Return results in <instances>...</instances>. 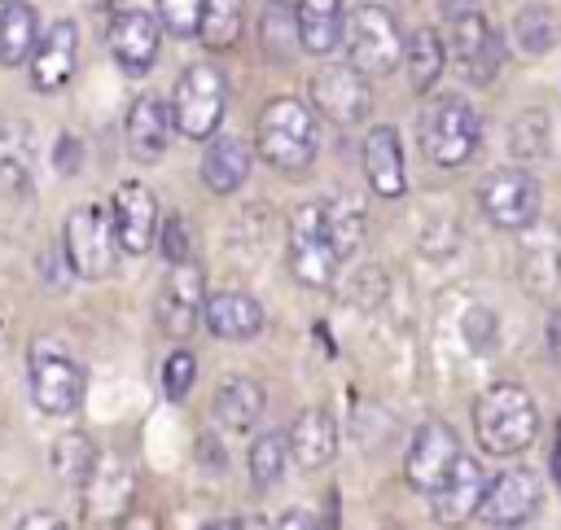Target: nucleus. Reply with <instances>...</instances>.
Returning a JSON list of instances; mask_svg holds the SVG:
<instances>
[{
    "label": "nucleus",
    "instance_id": "f257e3e1",
    "mask_svg": "<svg viewBox=\"0 0 561 530\" xmlns=\"http://www.w3.org/2000/svg\"><path fill=\"white\" fill-rule=\"evenodd\" d=\"M473 434L486 456H517L539 434V407L517 381L486 385L473 403Z\"/></svg>",
    "mask_w": 561,
    "mask_h": 530
},
{
    "label": "nucleus",
    "instance_id": "f03ea898",
    "mask_svg": "<svg viewBox=\"0 0 561 530\" xmlns=\"http://www.w3.org/2000/svg\"><path fill=\"white\" fill-rule=\"evenodd\" d=\"M342 258H346V250L337 241L329 197L298 206V215L289 219V272H294V280L307 289H329Z\"/></svg>",
    "mask_w": 561,
    "mask_h": 530
},
{
    "label": "nucleus",
    "instance_id": "7ed1b4c3",
    "mask_svg": "<svg viewBox=\"0 0 561 530\" xmlns=\"http://www.w3.org/2000/svg\"><path fill=\"white\" fill-rule=\"evenodd\" d=\"M320 149V123L316 110L298 96H276L259 114V153L276 171H302L311 166Z\"/></svg>",
    "mask_w": 561,
    "mask_h": 530
},
{
    "label": "nucleus",
    "instance_id": "20e7f679",
    "mask_svg": "<svg viewBox=\"0 0 561 530\" xmlns=\"http://www.w3.org/2000/svg\"><path fill=\"white\" fill-rule=\"evenodd\" d=\"M224 110H228V79L219 66L193 61L188 70H180L171 88V118L184 140H210L224 123Z\"/></svg>",
    "mask_w": 561,
    "mask_h": 530
},
{
    "label": "nucleus",
    "instance_id": "39448f33",
    "mask_svg": "<svg viewBox=\"0 0 561 530\" xmlns=\"http://www.w3.org/2000/svg\"><path fill=\"white\" fill-rule=\"evenodd\" d=\"M482 140V118L465 96H434L430 110L421 114V149L438 171H456L473 158Z\"/></svg>",
    "mask_w": 561,
    "mask_h": 530
},
{
    "label": "nucleus",
    "instance_id": "423d86ee",
    "mask_svg": "<svg viewBox=\"0 0 561 530\" xmlns=\"http://www.w3.org/2000/svg\"><path fill=\"white\" fill-rule=\"evenodd\" d=\"M61 250H66V263L75 276L83 280H105L114 276L118 267V228H114V210L105 206H75L66 215V228H61Z\"/></svg>",
    "mask_w": 561,
    "mask_h": 530
},
{
    "label": "nucleus",
    "instance_id": "0eeeda50",
    "mask_svg": "<svg viewBox=\"0 0 561 530\" xmlns=\"http://www.w3.org/2000/svg\"><path fill=\"white\" fill-rule=\"evenodd\" d=\"M31 399L44 416H75L83 403V368L57 337H35L26 355Z\"/></svg>",
    "mask_w": 561,
    "mask_h": 530
},
{
    "label": "nucleus",
    "instance_id": "6e6552de",
    "mask_svg": "<svg viewBox=\"0 0 561 530\" xmlns=\"http://www.w3.org/2000/svg\"><path fill=\"white\" fill-rule=\"evenodd\" d=\"M346 57L373 79V74H394L403 61V31L394 22V13L386 4H355L346 13V31H342Z\"/></svg>",
    "mask_w": 561,
    "mask_h": 530
},
{
    "label": "nucleus",
    "instance_id": "1a4fd4ad",
    "mask_svg": "<svg viewBox=\"0 0 561 530\" xmlns=\"http://www.w3.org/2000/svg\"><path fill=\"white\" fill-rule=\"evenodd\" d=\"M307 96H311V110L320 118H329L333 127H359L368 118V105H373L368 74L355 61H324L311 74Z\"/></svg>",
    "mask_w": 561,
    "mask_h": 530
},
{
    "label": "nucleus",
    "instance_id": "9d476101",
    "mask_svg": "<svg viewBox=\"0 0 561 530\" xmlns=\"http://www.w3.org/2000/svg\"><path fill=\"white\" fill-rule=\"evenodd\" d=\"M482 215L504 232H526L539 219V184L526 166H500L478 184Z\"/></svg>",
    "mask_w": 561,
    "mask_h": 530
},
{
    "label": "nucleus",
    "instance_id": "9b49d317",
    "mask_svg": "<svg viewBox=\"0 0 561 530\" xmlns=\"http://www.w3.org/2000/svg\"><path fill=\"white\" fill-rule=\"evenodd\" d=\"M460 456H465V451H460L456 429H451L447 420H425V425L412 434L403 477H408V486H412V491L430 495V491H438V482L456 469V460H460Z\"/></svg>",
    "mask_w": 561,
    "mask_h": 530
},
{
    "label": "nucleus",
    "instance_id": "f8f14e48",
    "mask_svg": "<svg viewBox=\"0 0 561 530\" xmlns=\"http://www.w3.org/2000/svg\"><path fill=\"white\" fill-rule=\"evenodd\" d=\"M539 504H543V482H539V473L517 464V469H504L500 477H491L486 499H482V508H478V521H482V526H495V530H504V526H526V521L539 512Z\"/></svg>",
    "mask_w": 561,
    "mask_h": 530
},
{
    "label": "nucleus",
    "instance_id": "ddd939ff",
    "mask_svg": "<svg viewBox=\"0 0 561 530\" xmlns=\"http://www.w3.org/2000/svg\"><path fill=\"white\" fill-rule=\"evenodd\" d=\"M451 53L473 83H491L504 66V39L478 9L451 18Z\"/></svg>",
    "mask_w": 561,
    "mask_h": 530
},
{
    "label": "nucleus",
    "instance_id": "4468645a",
    "mask_svg": "<svg viewBox=\"0 0 561 530\" xmlns=\"http://www.w3.org/2000/svg\"><path fill=\"white\" fill-rule=\"evenodd\" d=\"M162 18L145 13V9H123L110 22V53L118 61L123 74H149L162 48Z\"/></svg>",
    "mask_w": 561,
    "mask_h": 530
},
{
    "label": "nucleus",
    "instance_id": "2eb2a0df",
    "mask_svg": "<svg viewBox=\"0 0 561 530\" xmlns=\"http://www.w3.org/2000/svg\"><path fill=\"white\" fill-rule=\"evenodd\" d=\"M486 473L473 456H460L456 469L438 482V491H430V508H434V521L438 526H465L478 517L482 499H486Z\"/></svg>",
    "mask_w": 561,
    "mask_h": 530
},
{
    "label": "nucleus",
    "instance_id": "dca6fc26",
    "mask_svg": "<svg viewBox=\"0 0 561 530\" xmlns=\"http://www.w3.org/2000/svg\"><path fill=\"white\" fill-rule=\"evenodd\" d=\"M75 61H79V26L70 18H57L53 26L39 31V44L31 53V83L39 92H61L75 74Z\"/></svg>",
    "mask_w": 561,
    "mask_h": 530
},
{
    "label": "nucleus",
    "instance_id": "f3484780",
    "mask_svg": "<svg viewBox=\"0 0 561 530\" xmlns=\"http://www.w3.org/2000/svg\"><path fill=\"white\" fill-rule=\"evenodd\" d=\"M206 311V285H202V272L184 258V263H171V276L158 293V324L171 333V337H188L197 329Z\"/></svg>",
    "mask_w": 561,
    "mask_h": 530
},
{
    "label": "nucleus",
    "instance_id": "a211bd4d",
    "mask_svg": "<svg viewBox=\"0 0 561 530\" xmlns=\"http://www.w3.org/2000/svg\"><path fill=\"white\" fill-rule=\"evenodd\" d=\"M114 228H118V245L123 254H145L158 237V201L149 193V184L140 180H123L114 188Z\"/></svg>",
    "mask_w": 561,
    "mask_h": 530
},
{
    "label": "nucleus",
    "instance_id": "6ab92c4d",
    "mask_svg": "<svg viewBox=\"0 0 561 530\" xmlns=\"http://www.w3.org/2000/svg\"><path fill=\"white\" fill-rule=\"evenodd\" d=\"M517 280L530 298H548L561 285V228L557 223H543V228L530 223V232L522 241Z\"/></svg>",
    "mask_w": 561,
    "mask_h": 530
},
{
    "label": "nucleus",
    "instance_id": "aec40b11",
    "mask_svg": "<svg viewBox=\"0 0 561 530\" xmlns=\"http://www.w3.org/2000/svg\"><path fill=\"white\" fill-rule=\"evenodd\" d=\"M206 329L219 337V342H250L263 333V307L254 293L245 289H219V293H206V311H202Z\"/></svg>",
    "mask_w": 561,
    "mask_h": 530
},
{
    "label": "nucleus",
    "instance_id": "412c9836",
    "mask_svg": "<svg viewBox=\"0 0 561 530\" xmlns=\"http://www.w3.org/2000/svg\"><path fill=\"white\" fill-rule=\"evenodd\" d=\"M359 158H364V175H368V184H373L377 197H403V188H408L403 145H399V131L390 123L368 127Z\"/></svg>",
    "mask_w": 561,
    "mask_h": 530
},
{
    "label": "nucleus",
    "instance_id": "4be33fe9",
    "mask_svg": "<svg viewBox=\"0 0 561 530\" xmlns=\"http://www.w3.org/2000/svg\"><path fill=\"white\" fill-rule=\"evenodd\" d=\"M171 131H175L171 101H162L153 92H145V96L131 101V110H127V145H131V153L140 162H158L167 153Z\"/></svg>",
    "mask_w": 561,
    "mask_h": 530
},
{
    "label": "nucleus",
    "instance_id": "5701e85b",
    "mask_svg": "<svg viewBox=\"0 0 561 530\" xmlns=\"http://www.w3.org/2000/svg\"><path fill=\"white\" fill-rule=\"evenodd\" d=\"M263 407H267V394L254 377L245 372H232L215 385V399H210V412L224 429H254L263 420Z\"/></svg>",
    "mask_w": 561,
    "mask_h": 530
},
{
    "label": "nucleus",
    "instance_id": "b1692460",
    "mask_svg": "<svg viewBox=\"0 0 561 530\" xmlns=\"http://www.w3.org/2000/svg\"><path fill=\"white\" fill-rule=\"evenodd\" d=\"M245 175H250V149H245V140L232 136V131H215L210 145H206V153H202V180H206V188L219 193V197H228V193H237L245 184Z\"/></svg>",
    "mask_w": 561,
    "mask_h": 530
},
{
    "label": "nucleus",
    "instance_id": "393cba45",
    "mask_svg": "<svg viewBox=\"0 0 561 530\" xmlns=\"http://www.w3.org/2000/svg\"><path fill=\"white\" fill-rule=\"evenodd\" d=\"M289 456L302 469H324L337 456V425L324 407H307L289 425Z\"/></svg>",
    "mask_w": 561,
    "mask_h": 530
},
{
    "label": "nucleus",
    "instance_id": "a878e982",
    "mask_svg": "<svg viewBox=\"0 0 561 530\" xmlns=\"http://www.w3.org/2000/svg\"><path fill=\"white\" fill-rule=\"evenodd\" d=\"M294 31H298V44L316 57L333 53L342 44V31H346V13H342V0H298L294 4Z\"/></svg>",
    "mask_w": 561,
    "mask_h": 530
},
{
    "label": "nucleus",
    "instance_id": "bb28decb",
    "mask_svg": "<svg viewBox=\"0 0 561 530\" xmlns=\"http://www.w3.org/2000/svg\"><path fill=\"white\" fill-rule=\"evenodd\" d=\"M403 66H408V79H412V92H434L438 88V74L447 70V44L434 26H416L403 44Z\"/></svg>",
    "mask_w": 561,
    "mask_h": 530
},
{
    "label": "nucleus",
    "instance_id": "cd10ccee",
    "mask_svg": "<svg viewBox=\"0 0 561 530\" xmlns=\"http://www.w3.org/2000/svg\"><path fill=\"white\" fill-rule=\"evenodd\" d=\"M35 171V136L26 123H0V193H26Z\"/></svg>",
    "mask_w": 561,
    "mask_h": 530
},
{
    "label": "nucleus",
    "instance_id": "c85d7f7f",
    "mask_svg": "<svg viewBox=\"0 0 561 530\" xmlns=\"http://www.w3.org/2000/svg\"><path fill=\"white\" fill-rule=\"evenodd\" d=\"M39 44V18L26 0H4L0 9V66H26Z\"/></svg>",
    "mask_w": 561,
    "mask_h": 530
},
{
    "label": "nucleus",
    "instance_id": "c756f323",
    "mask_svg": "<svg viewBox=\"0 0 561 530\" xmlns=\"http://www.w3.org/2000/svg\"><path fill=\"white\" fill-rule=\"evenodd\" d=\"M241 26H245V0H206L197 39H202L210 53H224V48L237 44Z\"/></svg>",
    "mask_w": 561,
    "mask_h": 530
},
{
    "label": "nucleus",
    "instance_id": "7c9ffc66",
    "mask_svg": "<svg viewBox=\"0 0 561 530\" xmlns=\"http://www.w3.org/2000/svg\"><path fill=\"white\" fill-rule=\"evenodd\" d=\"M48 464H53V473H57L61 482H70V486H88V477H92V464H96L92 438H88V434H66V438L53 447Z\"/></svg>",
    "mask_w": 561,
    "mask_h": 530
},
{
    "label": "nucleus",
    "instance_id": "2f4dec72",
    "mask_svg": "<svg viewBox=\"0 0 561 530\" xmlns=\"http://www.w3.org/2000/svg\"><path fill=\"white\" fill-rule=\"evenodd\" d=\"M285 460H289V434H259L254 447H250V477L254 486H276L280 473H285Z\"/></svg>",
    "mask_w": 561,
    "mask_h": 530
},
{
    "label": "nucleus",
    "instance_id": "473e14b6",
    "mask_svg": "<svg viewBox=\"0 0 561 530\" xmlns=\"http://www.w3.org/2000/svg\"><path fill=\"white\" fill-rule=\"evenodd\" d=\"M513 39L522 44V53H548L552 44H557V22H552V13H543L539 4H530V9H522L517 18H513Z\"/></svg>",
    "mask_w": 561,
    "mask_h": 530
},
{
    "label": "nucleus",
    "instance_id": "72a5a7b5",
    "mask_svg": "<svg viewBox=\"0 0 561 530\" xmlns=\"http://www.w3.org/2000/svg\"><path fill=\"white\" fill-rule=\"evenodd\" d=\"M202 9H206V0H158L162 26H167L171 35H184V39L202 31Z\"/></svg>",
    "mask_w": 561,
    "mask_h": 530
},
{
    "label": "nucleus",
    "instance_id": "f704fd0d",
    "mask_svg": "<svg viewBox=\"0 0 561 530\" xmlns=\"http://www.w3.org/2000/svg\"><path fill=\"white\" fill-rule=\"evenodd\" d=\"M193 377H197V359L188 350H171L167 364H162V390H167V399H184L193 390Z\"/></svg>",
    "mask_w": 561,
    "mask_h": 530
},
{
    "label": "nucleus",
    "instance_id": "c9c22d12",
    "mask_svg": "<svg viewBox=\"0 0 561 530\" xmlns=\"http://www.w3.org/2000/svg\"><path fill=\"white\" fill-rule=\"evenodd\" d=\"M162 254L171 258V263H184L188 258V228H184V219H167L162 223Z\"/></svg>",
    "mask_w": 561,
    "mask_h": 530
},
{
    "label": "nucleus",
    "instance_id": "e433bc0d",
    "mask_svg": "<svg viewBox=\"0 0 561 530\" xmlns=\"http://www.w3.org/2000/svg\"><path fill=\"white\" fill-rule=\"evenodd\" d=\"M548 350L561 364V311H552V320H548Z\"/></svg>",
    "mask_w": 561,
    "mask_h": 530
},
{
    "label": "nucleus",
    "instance_id": "4c0bfd02",
    "mask_svg": "<svg viewBox=\"0 0 561 530\" xmlns=\"http://www.w3.org/2000/svg\"><path fill=\"white\" fill-rule=\"evenodd\" d=\"M438 9H443L447 18H460V13H469V9H478V0H438Z\"/></svg>",
    "mask_w": 561,
    "mask_h": 530
},
{
    "label": "nucleus",
    "instance_id": "58836bf2",
    "mask_svg": "<svg viewBox=\"0 0 561 530\" xmlns=\"http://www.w3.org/2000/svg\"><path fill=\"white\" fill-rule=\"evenodd\" d=\"M22 526H57V517H48V512H31V517H22Z\"/></svg>",
    "mask_w": 561,
    "mask_h": 530
},
{
    "label": "nucleus",
    "instance_id": "ea45409f",
    "mask_svg": "<svg viewBox=\"0 0 561 530\" xmlns=\"http://www.w3.org/2000/svg\"><path fill=\"white\" fill-rule=\"evenodd\" d=\"M280 526H311V512H285Z\"/></svg>",
    "mask_w": 561,
    "mask_h": 530
},
{
    "label": "nucleus",
    "instance_id": "a19ab883",
    "mask_svg": "<svg viewBox=\"0 0 561 530\" xmlns=\"http://www.w3.org/2000/svg\"><path fill=\"white\" fill-rule=\"evenodd\" d=\"M552 477H557V482H561V442H557V447H552Z\"/></svg>",
    "mask_w": 561,
    "mask_h": 530
},
{
    "label": "nucleus",
    "instance_id": "79ce46f5",
    "mask_svg": "<svg viewBox=\"0 0 561 530\" xmlns=\"http://www.w3.org/2000/svg\"><path fill=\"white\" fill-rule=\"evenodd\" d=\"M557 442H561V420H557Z\"/></svg>",
    "mask_w": 561,
    "mask_h": 530
},
{
    "label": "nucleus",
    "instance_id": "37998d69",
    "mask_svg": "<svg viewBox=\"0 0 561 530\" xmlns=\"http://www.w3.org/2000/svg\"><path fill=\"white\" fill-rule=\"evenodd\" d=\"M0 4H4V0H0Z\"/></svg>",
    "mask_w": 561,
    "mask_h": 530
}]
</instances>
